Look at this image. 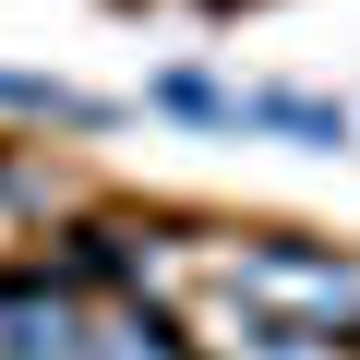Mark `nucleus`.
Returning <instances> with one entry per match:
<instances>
[{
    "mask_svg": "<svg viewBox=\"0 0 360 360\" xmlns=\"http://www.w3.org/2000/svg\"><path fill=\"white\" fill-rule=\"evenodd\" d=\"M217 276L240 288V312H276V324H312V336H360V264L324 252V240L240 229V240L217 252Z\"/></svg>",
    "mask_w": 360,
    "mask_h": 360,
    "instance_id": "f257e3e1",
    "label": "nucleus"
},
{
    "mask_svg": "<svg viewBox=\"0 0 360 360\" xmlns=\"http://www.w3.org/2000/svg\"><path fill=\"white\" fill-rule=\"evenodd\" d=\"M0 360H84V300H72V276H49V264L0 276Z\"/></svg>",
    "mask_w": 360,
    "mask_h": 360,
    "instance_id": "f03ea898",
    "label": "nucleus"
},
{
    "mask_svg": "<svg viewBox=\"0 0 360 360\" xmlns=\"http://www.w3.org/2000/svg\"><path fill=\"white\" fill-rule=\"evenodd\" d=\"M229 120H252V132H300V144H348V108H324V96H229Z\"/></svg>",
    "mask_w": 360,
    "mask_h": 360,
    "instance_id": "7ed1b4c3",
    "label": "nucleus"
},
{
    "mask_svg": "<svg viewBox=\"0 0 360 360\" xmlns=\"http://www.w3.org/2000/svg\"><path fill=\"white\" fill-rule=\"evenodd\" d=\"M84 360H193L168 312H120V324H84Z\"/></svg>",
    "mask_w": 360,
    "mask_h": 360,
    "instance_id": "20e7f679",
    "label": "nucleus"
},
{
    "mask_svg": "<svg viewBox=\"0 0 360 360\" xmlns=\"http://www.w3.org/2000/svg\"><path fill=\"white\" fill-rule=\"evenodd\" d=\"M0 108H25V120H60V132H96V120H108L96 96H72V84H49V72H0Z\"/></svg>",
    "mask_w": 360,
    "mask_h": 360,
    "instance_id": "39448f33",
    "label": "nucleus"
},
{
    "mask_svg": "<svg viewBox=\"0 0 360 360\" xmlns=\"http://www.w3.org/2000/svg\"><path fill=\"white\" fill-rule=\"evenodd\" d=\"M156 96H168V108H193V120H229V96H217V84H205V72H168V84H156Z\"/></svg>",
    "mask_w": 360,
    "mask_h": 360,
    "instance_id": "423d86ee",
    "label": "nucleus"
}]
</instances>
